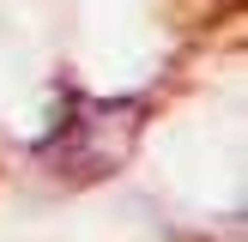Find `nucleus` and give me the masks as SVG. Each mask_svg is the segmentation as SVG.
Wrapping results in <instances>:
<instances>
[]
</instances>
